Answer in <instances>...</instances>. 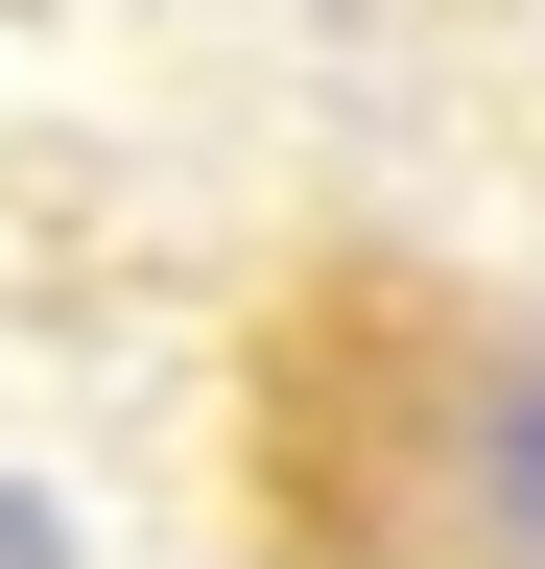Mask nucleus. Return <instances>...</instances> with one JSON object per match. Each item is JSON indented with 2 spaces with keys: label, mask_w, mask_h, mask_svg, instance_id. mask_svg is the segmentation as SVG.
Listing matches in <instances>:
<instances>
[{
  "label": "nucleus",
  "mask_w": 545,
  "mask_h": 569,
  "mask_svg": "<svg viewBox=\"0 0 545 569\" xmlns=\"http://www.w3.org/2000/svg\"><path fill=\"white\" fill-rule=\"evenodd\" d=\"M498 546H522V569H545V380H522V403H498Z\"/></svg>",
  "instance_id": "1"
},
{
  "label": "nucleus",
  "mask_w": 545,
  "mask_h": 569,
  "mask_svg": "<svg viewBox=\"0 0 545 569\" xmlns=\"http://www.w3.org/2000/svg\"><path fill=\"white\" fill-rule=\"evenodd\" d=\"M0 569H72V522H48V498H24V475H0Z\"/></svg>",
  "instance_id": "2"
}]
</instances>
